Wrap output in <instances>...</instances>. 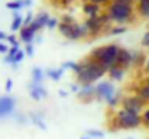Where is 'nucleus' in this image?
<instances>
[{"mask_svg": "<svg viewBox=\"0 0 149 139\" xmlns=\"http://www.w3.org/2000/svg\"><path fill=\"white\" fill-rule=\"evenodd\" d=\"M120 49L122 48L119 45H116V44H111V45L107 46H100V48L93 49L88 57L94 61H99L106 71H110L113 67L117 65V57H119Z\"/></svg>", "mask_w": 149, "mask_h": 139, "instance_id": "1", "label": "nucleus"}, {"mask_svg": "<svg viewBox=\"0 0 149 139\" xmlns=\"http://www.w3.org/2000/svg\"><path fill=\"white\" fill-rule=\"evenodd\" d=\"M83 65V71L77 75V81L80 86H86V84H93L94 81H97L99 78H101L107 71L101 67L99 61L91 59L90 57L81 62Z\"/></svg>", "mask_w": 149, "mask_h": 139, "instance_id": "2", "label": "nucleus"}, {"mask_svg": "<svg viewBox=\"0 0 149 139\" xmlns=\"http://www.w3.org/2000/svg\"><path fill=\"white\" fill-rule=\"evenodd\" d=\"M107 13L111 20L116 23H125L129 22L133 16V6H126V4H119V3H110Z\"/></svg>", "mask_w": 149, "mask_h": 139, "instance_id": "3", "label": "nucleus"}, {"mask_svg": "<svg viewBox=\"0 0 149 139\" xmlns=\"http://www.w3.org/2000/svg\"><path fill=\"white\" fill-rule=\"evenodd\" d=\"M58 28H59V32L65 38H68L71 41H77V39H81V38H86L87 35H90L87 26L86 25H80L77 22L75 23H64V22H61L58 25Z\"/></svg>", "mask_w": 149, "mask_h": 139, "instance_id": "4", "label": "nucleus"}, {"mask_svg": "<svg viewBox=\"0 0 149 139\" xmlns=\"http://www.w3.org/2000/svg\"><path fill=\"white\" fill-rule=\"evenodd\" d=\"M116 122H117V128H123V129H130V128H138L142 122L141 116L136 113H132L129 110H119L116 115Z\"/></svg>", "mask_w": 149, "mask_h": 139, "instance_id": "5", "label": "nucleus"}, {"mask_svg": "<svg viewBox=\"0 0 149 139\" xmlns=\"http://www.w3.org/2000/svg\"><path fill=\"white\" fill-rule=\"evenodd\" d=\"M116 94L114 86L110 81H101L96 86V97L99 100H104V101H110Z\"/></svg>", "mask_w": 149, "mask_h": 139, "instance_id": "6", "label": "nucleus"}, {"mask_svg": "<svg viewBox=\"0 0 149 139\" xmlns=\"http://www.w3.org/2000/svg\"><path fill=\"white\" fill-rule=\"evenodd\" d=\"M16 100L10 96H0V119L10 116L15 112Z\"/></svg>", "mask_w": 149, "mask_h": 139, "instance_id": "7", "label": "nucleus"}, {"mask_svg": "<svg viewBox=\"0 0 149 139\" xmlns=\"http://www.w3.org/2000/svg\"><path fill=\"white\" fill-rule=\"evenodd\" d=\"M122 104H123L125 110H129V112L136 113V115H139V112L142 110V106H143L141 97H126L122 100Z\"/></svg>", "mask_w": 149, "mask_h": 139, "instance_id": "8", "label": "nucleus"}, {"mask_svg": "<svg viewBox=\"0 0 149 139\" xmlns=\"http://www.w3.org/2000/svg\"><path fill=\"white\" fill-rule=\"evenodd\" d=\"M84 25L87 26V29H88L90 35H93V36H97L100 32L106 28V26L100 22L99 17H88V19L84 22Z\"/></svg>", "mask_w": 149, "mask_h": 139, "instance_id": "9", "label": "nucleus"}, {"mask_svg": "<svg viewBox=\"0 0 149 139\" xmlns=\"http://www.w3.org/2000/svg\"><path fill=\"white\" fill-rule=\"evenodd\" d=\"M51 17H49V15L48 13H41V15H38L36 17H35V20L32 22V25L29 26L35 34L38 32V31H41L44 26H47L48 25V20H49Z\"/></svg>", "mask_w": 149, "mask_h": 139, "instance_id": "10", "label": "nucleus"}, {"mask_svg": "<svg viewBox=\"0 0 149 139\" xmlns=\"http://www.w3.org/2000/svg\"><path fill=\"white\" fill-rule=\"evenodd\" d=\"M78 97L81 100H84V101L91 100L93 97H96V86H93V84L81 86L80 87V92H78Z\"/></svg>", "mask_w": 149, "mask_h": 139, "instance_id": "11", "label": "nucleus"}, {"mask_svg": "<svg viewBox=\"0 0 149 139\" xmlns=\"http://www.w3.org/2000/svg\"><path fill=\"white\" fill-rule=\"evenodd\" d=\"M29 89H31V97L33 98V100H36V101H39L41 98H44V97H47V90H45V87L42 86V84H35V83H31L29 84Z\"/></svg>", "mask_w": 149, "mask_h": 139, "instance_id": "12", "label": "nucleus"}, {"mask_svg": "<svg viewBox=\"0 0 149 139\" xmlns=\"http://www.w3.org/2000/svg\"><path fill=\"white\" fill-rule=\"evenodd\" d=\"M132 62H133V54H130L127 49H120L119 57H117V65L126 68V67H129Z\"/></svg>", "mask_w": 149, "mask_h": 139, "instance_id": "13", "label": "nucleus"}, {"mask_svg": "<svg viewBox=\"0 0 149 139\" xmlns=\"http://www.w3.org/2000/svg\"><path fill=\"white\" fill-rule=\"evenodd\" d=\"M83 10H84V13L88 16V17H99L100 12H101V6L100 4H96V3H90V1H87V3H84V6H83Z\"/></svg>", "mask_w": 149, "mask_h": 139, "instance_id": "14", "label": "nucleus"}, {"mask_svg": "<svg viewBox=\"0 0 149 139\" xmlns=\"http://www.w3.org/2000/svg\"><path fill=\"white\" fill-rule=\"evenodd\" d=\"M35 38V32L31 28H22L20 29V41H23L26 45L31 44Z\"/></svg>", "mask_w": 149, "mask_h": 139, "instance_id": "15", "label": "nucleus"}, {"mask_svg": "<svg viewBox=\"0 0 149 139\" xmlns=\"http://www.w3.org/2000/svg\"><path fill=\"white\" fill-rule=\"evenodd\" d=\"M109 75H110L111 80H114V81H120V80L123 78V75H125V68L116 65V67H113V68L109 71Z\"/></svg>", "mask_w": 149, "mask_h": 139, "instance_id": "16", "label": "nucleus"}, {"mask_svg": "<svg viewBox=\"0 0 149 139\" xmlns=\"http://www.w3.org/2000/svg\"><path fill=\"white\" fill-rule=\"evenodd\" d=\"M42 80H44V71L38 67H35L32 70V83L35 84H42Z\"/></svg>", "mask_w": 149, "mask_h": 139, "instance_id": "17", "label": "nucleus"}, {"mask_svg": "<svg viewBox=\"0 0 149 139\" xmlns=\"http://www.w3.org/2000/svg\"><path fill=\"white\" fill-rule=\"evenodd\" d=\"M138 12L145 16L149 17V0H139V4H138Z\"/></svg>", "mask_w": 149, "mask_h": 139, "instance_id": "18", "label": "nucleus"}, {"mask_svg": "<svg viewBox=\"0 0 149 139\" xmlns=\"http://www.w3.org/2000/svg\"><path fill=\"white\" fill-rule=\"evenodd\" d=\"M62 74H64V68L61 67V68H58V70H48L47 71V75L52 78L54 81H58L61 77H62Z\"/></svg>", "mask_w": 149, "mask_h": 139, "instance_id": "19", "label": "nucleus"}, {"mask_svg": "<svg viewBox=\"0 0 149 139\" xmlns=\"http://www.w3.org/2000/svg\"><path fill=\"white\" fill-rule=\"evenodd\" d=\"M22 28H23V19H22V16L15 17L13 22H12V25H10V29H12L13 32H16V31L22 29Z\"/></svg>", "mask_w": 149, "mask_h": 139, "instance_id": "20", "label": "nucleus"}, {"mask_svg": "<svg viewBox=\"0 0 149 139\" xmlns=\"http://www.w3.org/2000/svg\"><path fill=\"white\" fill-rule=\"evenodd\" d=\"M31 117H32V122H33L36 126H39L42 131L47 129V125H45V122L42 120V116H41V115H32Z\"/></svg>", "mask_w": 149, "mask_h": 139, "instance_id": "21", "label": "nucleus"}, {"mask_svg": "<svg viewBox=\"0 0 149 139\" xmlns=\"http://www.w3.org/2000/svg\"><path fill=\"white\" fill-rule=\"evenodd\" d=\"M6 7H7V9H10V10H13V12H17L19 9H22V7H23V3H22V0L9 1V3L6 4Z\"/></svg>", "mask_w": 149, "mask_h": 139, "instance_id": "22", "label": "nucleus"}, {"mask_svg": "<svg viewBox=\"0 0 149 139\" xmlns=\"http://www.w3.org/2000/svg\"><path fill=\"white\" fill-rule=\"evenodd\" d=\"M23 58H25V52H23V51H19V52H17V54L15 55L12 65H13V67L16 68V67H17V64H19V62H22V59H23Z\"/></svg>", "mask_w": 149, "mask_h": 139, "instance_id": "23", "label": "nucleus"}, {"mask_svg": "<svg viewBox=\"0 0 149 139\" xmlns=\"http://www.w3.org/2000/svg\"><path fill=\"white\" fill-rule=\"evenodd\" d=\"M119 100H120V92L117 93L116 92V94H114V97L110 100V101H107V104H109V107L110 109H114L117 104H119Z\"/></svg>", "mask_w": 149, "mask_h": 139, "instance_id": "24", "label": "nucleus"}, {"mask_svg": "<svg viewBox=\"0 0 149 139\" xmlns=\"http://www.w3.org/2000/svg\"><path fill=\"white\" fill-rule=\"evenodd\" d=\"M139 97H141L142 100H149V84L145 86V87H142V89L139 90Z\"/></svg>", "mask_w": 149, "mask_h": 139, "instance_id": "25", "label": "nucleus"}, {"mask_svg": "<svg viewBox=\"0 0 149 139\" xmlns=\"http://www.w3.org/2000/svg\"><path fill=\"white\" fill-rule=\"evenodd\" d=\"M35 19H33V15L29 12L28 15H26V17L23 19V28H29L31 25H32V22H33Z\"/></svg>", "mask_w": 149, "mask_h": 139, "instance_id": "26", "label": "nucleus"}, {"mask_svg": "<svg viewBox=\"0 0 149 139\" xmlns=\"http://www.w3.org/2000/svg\"><path fill=\"white\" fill-rule=\"evenodd\" d=\"M87 136H90V138L101 139L103 136H104V133H103L101 131H88V132H87Z\"/></svg>", "mask_w": 149, "mask_h": 139, "instance_id": "27", "label": "nucleus"}, {"mask_svg": "<svg viewBox=\"0 0 149 139\" xmlns=\"http://www.w3.org/2000/svg\"><path fill=\"white\" fill-rule=\"evenodd\" d=\"M125 32H126L125 26H116V28L110 29V35H120V34H125Z\"/></svg>", "mask_w": 149, "mask_h": 139, "instance_id": "28", "label": "nucleus"}, {"mask_svg": "<svg viewBox=\"0 0 149 139\" xmlns=\"http://www.w3.org/2000/svg\"><path fill=\"white\" fill-rule=\"evenodd\" d=\"M7 42L12 44V46H19V42H17V39H16L15 35H9L7 36Z\"/></svg>", "mask_w": 149, "mask_h": 139, "instance_id": "29", "label": "nucleus"}, {"mask_svg": "<svg viewBox=\"0 0 149 139\" xmlns=\"http://www.w3.org/2000/svg\"><path fill=\"white\" fill-rule=\"evenodd\" d=\"M61 22H64V23H75L74 17H72V16H70V15H65V16H62Z\"/></svg>", "mask_w": 149, "mask_h": 139, "instance_id": "30", "label": "nucleus"}, {"mask_svg": "<svg viewBox=\"0 0 149 139\" xmlns=\"http://www.w3.org/2000/svg\"><path fill=\"white\" fill-rule=\"evenodd\" d=\"M20 49H19V46H10V49H9V57H12V58H15V55L19 52Z\"/></svg>", "mask_w": 149, "mask_h": 139, "instance_id": "31", "label": "nucleus"}, {"mask_svg": "<svg viewBox=\"0 0 149 139\" xmlns=\"http://www.w3.org/2000/svg\"><path fill=\"white\" fill-rule=\"evenodd\" d=\"M58 25H59V23H58V20H56V19H54V17H51L49 20H48V25H47V26H48L49 29H54V28H56Z\"/></svg>", "mask_w": 149, "mask_h": 139, "instance_id": "32", "label": "nucleus"}, {"mask_svg": "<svg viewBox=\"0 0 149 139\" xmlns=\"http://www.w3.org/2000/svg\"><path fill=\"white\" fill-rule=\"evenodd\" d=\"M113 3H119V4H126V6H133V0H111Z\"/></svg>", "mask_w": 149, "mask_h": 139, "instance_id": "33", "label": "nucleus"}, {"mask_svg": "<svg viewBox=\"0 0 149 139\" xmlns=\"http://www.w3.org/2000/svg\"><path fill=\"white\" fill-rule=\"evenodd\" d=\"M9 49H10V48H7V45H4V44L0 42V52H1V54H6V55H7V54H9Z\"/></svg>", "mask_w": 149, "mask_h": 139, "instance_id": "34", "label": "nucleus"}, {"mask_svg": "<svg viewBox=\"0 0 149 139\" xmlns=\"http://www.w3.org/2000/svg\"><path fill=\"white\" fill-rule=\"evenodd\" d=\"M142 45L143 46H149V32L145 34V36H143V39H142Z\"/></svg>", "mask_w": 149, "mask_h": 139, "instance_id": "35", "label": "nucleus"}, {"mask_svg": "<svg viewBox=\"0 0 149 139\" xmlns=\"http://www.w3.org/2000/svg\"><path fill=\"white\" fill-rule=\"evenodd\" d=\"M26 55H29V57H32V55H33V46L31 45V44H28V45H26Z\"/></svg>", "mask_w": 149, "mask_h": 139, "instance_id": "36", "label": "nucleus"}, {"mask_svg": "<svg viewBox=\"0 0 149 139\" xmlns=\"http://www.w3.org/2000/svg\"><path fill=\"white\" fill-rule=\"evenodd\" d=\"M72 1H74V0H59V4H61L62 7H68Z\"/></svg>", "mask_w": 149, "mask_h": 139, "instance_id": "37", "label": "nucleus"}, {"mask_svg": "<svg viewBox=\"0 0 149 139\" xmlns=\"http://www.w3.org/2000/svg\"><path fill=\"white\" fill-rule=\"evenodd\" d=\"M87 1H90V3H96V4H106V3H109L110 0H87Z\"/></svg>", "mask_w": 149, "mask_h": 139, "instance_id": "38", "label": "nucleus"}, {"mask_svg": "<svg viewBox=\"0 0 149 139\" xmlns=\"http://www.w3.org/2000/svg\"><path fill=\"white\" fill-rule=\"evenodd\" d=\"M12 87H13V81H12V80L9 78V80L6 81V92L9 93L10 90H12Z\"/></svg>", "mask_w": 149, "mask_h": 139, "instance_id": "39", "label": "nucleus"}, {"mask_svg": "<svg viewBox=\"0 0 149 139\" xmlns=\"http://www.w3.org/2000/svg\"><path fill=\"white\" fill-rule=\"evenodd\" d=\"M80 87H81V86H78V84H71V92H74V93H77V94H78Z\"/></svg>", "mask_w": 149, "mask_h": 139, "instance_id": "40", "label": "nucleus"}, {"mask_svg": "<svg viewBox=\"0 0 149 139\" xmlns=\"http://www.w3.org/2000/svg\"><path fill=\"white\" fill-rule=\"evenodd\" d=\"M143 120H145V122L149 125V109L145 112V113H143Z\"/></svg>", "mask_w": 149, "mask_h": 139, "instance_id": "41", "label": "nucleus"}, {"mask_svg": "<svg viewBox=\"0 0 149 139\" xmlns=\"http://www.w3.org/2000/svg\"><path fill=\"white\" fill-rule=\"evenodd\" d=\"M22 3H23V7L25 6H31L32 4V0H22Z\"/></svg>", "mask_w": 149, "mask_h": 139, "instance_id": "42", "label": "nucleus"}, {"mask_svg": "<svg viewBox=\"0 0 149 139\" xmlns=\"http://www.w3.org/2000/svg\"><path fill=\"white\" fill-rule=\"evenodd\" d=\"M58 94H59L61 97H67V94H68V93L65 92V90H59V92H58Z\"/></svg>", "mask_w": 149, "mask_h": 139, "instance_id": "43", "label": "nucleus"}, {"mask_svg": "<svg viewBox=\"0 0 149 139\" xmlns=\"http://www.w3.org/2000/svg\"><path fill=\"white\" fill-rule=\"evenodd\" d=\"M3 39H7V36H6V34H4V32H1V31H0V41H3Z\"/></svg>", "mask_w": 149, "mask_h": 139, "instance_id": "44", "label": "nucleus"}, {"mask_svg": "<svg viewBox=\"0 0 149 139\" xmlns=\"http://www.w3.org/2000/svg\"><path fill=\"white\" fill-rule=\"evenodd\" d=\"M19 16H20L19 12H13V19H15V17H19Z\"/></svg>", "mask_w": 149, "mask_h": 139, "instance_id": "45", "label": "nucleus"}, {"mask_svg": "<svg viewBox=\"0 0 149 139\" xmlns=\"http://www.w3.org/2000/svg\"><path fill=\"white\" fill-rule=\"evenodd\" d=\"M81 139H90V136H83Z\"/></svg>", "mask_w": 149, "mask_h": 139, "instance_id": "46", "label": "nucleus"}, {"mask_svg": "<svg viewBox=\"0 0 149 139\" xmlns=\"http://www.w3.org/2000/svg\"><path fill=\"white\" fill-rule=\"evenodd\" d=\"M148 73H149V64H148Z\"/></svg>", "mask_w": 149, "mask_h": 139, "instance_id": "47", "label": "nucleus"}]
</instances>
